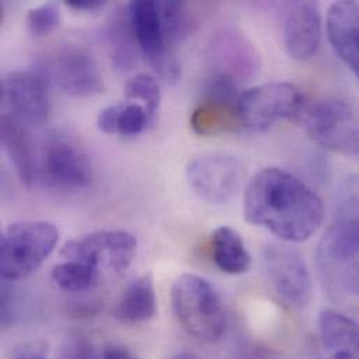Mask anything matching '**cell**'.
<instances>
[{"instance_id":"27","label":"cell","mask_w":359,"mask_h":359,"mask_svg":"<svg viewBox=\"0 0 359 359\" xmlns=\"http://www.w3.org/2000/svg\"><path fill=\"white\" fill-rule=\"evenodd\" d=\"M62 21V14L55 3H45L38 7L28 10L25 22L31 35L41 38L49 35L53 29L59 27Z\"/></svg>"},{"instance_id":"32","label":"cell","mask_w":359,"mask_h":359,"mask_svg":"<svg viewBox=\"0 0 359 359\" xmlns=\"http://www.w3.org/2000/svg\"><path fill=\"white\" fill-rule=\"evenodd\" d=\"M171 359H200L196 354L193 353H189V351H184V353H180L177 354L175 357H172Z\"/></svg>"},{"instance_id":"21","label":"cell","mask_w":359,"mask_h":359,"mask_svg":"<svg viewBox=\"0 0 359 359\" xmlns=\"http://www.w3.org/2000/svg\"><path fill=\"white\" fill-rule=\"evenodd\" d=\"M211 256L215 266L226 274H243L250 269L252 257L241 233L226 225L211 233Z\"/></svg>"},{"instance_id":"19","label":"cell","mask_w":359,"mask_h":359,"mask_svg":"<svg viewBox=\"0 0 359 359\" xmlns=\"http://www.w3.org/2000/svg\"><path fill=\"white\" fill-rule=\"evenodd\" d=\"M1 146L22 184L32 186L38 180V158L27 128L13 115L1 116Z\"/></svg>"},{"instance_id":"1","label":"cell","mask_w":359,"mask_h":359,"mask_svg":"<svg viewBox=\"0 0 359 359\" xmlns=\"http://www.w3.org/2000/svg\"><path fill=\"white\" fill-rule=\"evenodd\" d=\"M243 217L285 242H305L325 218L322 198L306 183L280 168L259 171L243 194Z\"/></svg>"},{"instance_id":"20","label":"cell","mask_w":359,"mask_h":359,"mask_svg":"<svg viewBox=\"0 0 359 359\" xmlns=\"http://www.w3.org/2000/svg\"><path fill=\"white\" fill-rule=\"evenodd\" d=\"M157 313V295L151 274L137 277L123 292L115 316L125 325H140L151 320Z\"/></svg>"},{"instance_id":"4","label":"cell","mask_w":359,"mask_h":359,"mask_svg":"<svg viewBox=\"0 0 359 359\" xmlns=\"http://www.w3.org/2000/svg\"><path fill=\"white\" fill-rule=\"evenodd\" d=\"M59 229L49 221H20L1 233L0 274L3 281H18L36 271L53 253Z\"/></svg>"},{"instance_id":"13","label":"cell","mask_w":359,"mask_h":359,"mask_svg":"<svg viewBox=\"0 0 359 359\" xmlns=\"http://www.w3.org/2000/svg\"><path fill=\"white\" fill-rule=\"evenodd\" d=\"M1 102L24 125L41 126L49 114L46 81L32 70H14L1 77Z\"/></svg>"},{"instance_id":"17","label":"cell","mask_w":359,"mask_h":359,"mask_svg":"<svg viewBox=\"0 0 359 359\" xmlns=\"http://www.w3.org/2000/svg\"><path fill=\"white\" fill-rule=\"evenodd\" d=\"M326 29L334 52L359 79V3H333L327 11Z\"/></svg>"},{"instance_id":"22","label":"cell","mask_w":359,"mask_h":359,"mask_svg":"<svg viewBox=\"0 0 359 359\" xmlns=\"http://www.w3.org/2000/svg\"><path fill=\"white\" fill-rule=\"evenodd\" d=\"M151 122L153 118L149 115L147 109L132 101L107 107L97 118V126L101 132L128 137L143 133Z\"/></svg>"},{"instance_id":"16","label":"cell","mask_w":359,"mask_h":359,"mask_svg":"<svg viewBox=\"0 0 359 359\" xmlns=\"http://www.w3.org/2000/svg\"><path fill=\"white\" fill-rule=\"evenodd\" d=\"M322 41V15L312 1L295 3L287 14L284 43L288 55L297 60L311 59Z\"/></svg>"},{"instance_id":"29","label":"cell","mask_w":359,"mask_h":359,"mask_svg":"<svg viewBox=\"0 0 359 359\" xmlns=\"http://www.w3.org/2000/svg\"><path fill=\"white\" fill-rule=\"evenodd\" d=\"M100 359H136L133 354L123 346H108L104 351Z\"/></svg>"},{"instance_id":"26","label":"cell","mask_w":359,"mask_h":359,"mask_svg":"<svg viewBox=\"0 0 359 359\" xmlns=\"http://www.w3.org/2000/svg\"><path fill=\"white\" fill-rule=\"evenodd\" d=\"M109 45H111V56L114 60L115 67L119 70H128L130 69L135 62V42L130 39L133 36L129 18L126 20L115 21L109 28Z\"/></svg>"},{"instance_id":"5","label":"cell","mask_w":359,"mask_h":359,"mask_svg":"<svg viewBox=\"0 0 359 359\" xmlns=\"http://www.w3.org/2000/svg\"><path fill=\"white\" fill-rule=\"evenodd\" d=\"M136 253L137 239L135 235L123 229H102L66 242L60 257L84 264L104 281L126 271Z\"/></svg>"},{"instance_id":"23","label":"cell","mask_w":359,"mask_h":359,"mask_svg":"<svg viewBox=\"0 0 359 359\" xmlns=\"http://www.w3.org/2000/svg\"><path fill=\"white\" fill-rule=\"evenodd\" d=\"M50 277L56 287L73 294L91 291L102 283L93 270L73 260H63L57 263L52 269Z\"/></svg>"},{"instance_id":"12","label":"cell","mask_w":359,"mask_h":359,"mask_svg":"<svg viewBox=\"0 0 359 359\" xmlns=\"http://www.w3.org/2000/svg\"><path fill=\"white\" fill-rule=\"evenodd\" d=\"M267 278L280 299L294 308L304 309L312 299V278L298 252L281 245H270L263 256Z\"/></svg>"},{"instance_id":"30","label":"cell","mask_w":359,"mask_h":359,"mask_svg":"<svg viewBox=\"0 0 359 359\" xmlns=\"http://www.w3.org/2000/svg\"><path fill=\"white\" fill-rule=\"evenodd\" d=\"M66 4L74 10L93 11V10L101 8L105 3L102 0H67Z\"/></svg>"},{"instance_id":"15","label":"cell","mask_w":359,"mask_h":359,"mask_svg":"<svg viewBox=\"0 0 359 359\" xmlns=\"http://www.w3.org/2000/svg\"><path fill=\"white\" fill-rule=\"evenodd\" d=\"M46 73L62 91L72 97H93L104 88L95 59L83 48L67 46L57 50L50 57Z\"/></svg>"},{"instance_id":"14","label":"cell","mask_w":359,"mask_h":359,"mask_svg":"<svg viewBox=\"0 0 359 359\" xmlns=\"http://www.w3.org/2000/svg\"><path fill=\"white\" fill-rule=\"evenodd\" d=\"M235 84L208 77L204 97L191 114L190 125L197 135L217 136L231 133L242 128L238 114V98Z\"/></svg>"},{"instance_id":"10","label":"cell","mask_w":359,"mask_h":359,"mask_svg":"<svg viewBox=\"0 0 359 359\" xmlns=\"http://www.w3.org/2000/svg\"><path fill=\"white\" fill-rule=\"evenodd\" d=\"M38 178L52 187L81 190L91 184L93 168L86 151L74 140L63 135H53L41 151Z\"/></svg>"},{"instance_id":"8","label":"cell","mask_w":359,"mask_h":359,"mask_svg":"<svg viewBox=\"0 0 359 359\" xmlns=\"http://www.w3.org/2000/svg\"><path fill=\"white\" fill-rule=\"evenodd\" d=\"M128 18L136 45L167 84L178 81L180 66L168 45L158 1L137 0L128 6Z\"/></svg>"},{"instance_id":"25","label":"cell","mask_w":359,"mask_h":359,"mask_svg":"<svg viewBox=\"0 0 359 359\" xmlns=\"http://www.w3.org/2000/svg\"><path fill=\"white\" fill-rule=\"evenodd\" d=\"M163 28L168 45L172 48L190 29V14L184 1H158Z\"/></svg>"},{"instance_id":"6","label":"cell","mask_w":359,"mask_h":359,"mask_svg":"<svg viewBox=\"0 0 359 359\" xmlns=\"http://www.w3.org/2000/svg\"><path fill=\"white\" fill-rule=\"evenodd\" d=\"M301 108V91L295 86L281 81L252 87L238 98L242 128L256 133L270 130L278 122L297 115Z\"/></svg>"},{"instance_id":"9","label":"cell","mask_w":359,"mask_h":359,"mask_svg":"<svg viewBox=\"0 0 359 359\" xmlns=\"http://www.w3.org/2000/svg\"><path fill=\"white\" fill-rule=\"evenodd\" d=\"M205 66L208 77L221 79L235 86L256 77L260 70V56L255 45L241 31L226 27L215 32L207 43Z\"/></svg>"},{"instance_id":"28","label":"cell","mask_w":359,"mask_h":359,"mask_svg":"<svg viewBox=\"0 0 359 359\" xmlns=\"http://www.w3.org/2000/svg\"><path fill=\"white\" fill-rule=\"evenodd\" d=\"M60 359H97V355L93 344L86 339L74 337L63 346Z\"/></svg>"},{"instance_id":"24","label":"cell","mask_w":359,"mask_h":359,"mask_svg":"<svg viewBox=\"0 0 359 359\" xmlns=\"http://www.w3.org/2000/svg\"><path fill=\"white\" fill-rule=\"evenodd\" d=\"M123 91L129 101L143 105L154 119L161 102L160 84L154 76L149 73H137L126 81Z\"/></svg>"},{"instance_id":"11","label":"cell","mask_w":359,"mask_h":359,"mask_svg":"<svg viewBox=\"0 0 359 359\" xmlns=\"http://www.w3.org/2000/svg\"><path fill=\"white\" fill-rule=\"evenodd\" d=\"M243 177L241 163L225 153H205L194 157L186 167L190 189L211 204L226 203L239 189Z\"/></svg>"},{"instance_id":"31","label":"cell","mask_w":359,"mask_h":359,"mask_svg":"<svg viewBox=\"0 0 359 359\" xmlns=\"http://www.w3.org/2000/svg\"><path fill=\"white\" fill-rule=\"evenodd\" d=\"M15 359H45L42 355L36 354V353H22L20 354Z\"/></svg>"},{"instance_id":"3","label":"cell","mask_w":359,"mask_h":359,"mask_svg":"<svg viewBox=\"0 0 359 359\" xmlns=\"http://www.w3.org/2000/svg\"><path fill=\"white\" fill-rule=\"evenodd\" d=\"M180 326L201 343H217L226 332V311L218 291L196 274L180 276L171 291Z\"/></svg>"},{"instance_id":"2","label":"cell","mask_w":359,"mask_h":359,"mask_svg":"<svg viewBox=\"0 0 359 359\" xmlns=\"http://www.w3.org/2000/svg\"><path fill=\"white\" fill-rule=\"evenodd\" d=\"M316 264L330 292L359 297V180L347 184L339 212L319 242Z\"/></svg>"},{"instance_id":"18","label":"cell","mask_w":359,"mask_h":359,"mask_svg":"<svg viewBox=\"0 0 359 359\" xmlns=\"http://www.w3.org/2000/svg\"><path fill=\"white\" fill-rule=\"evenodd\" d=\"M319 359H359V323L326 309L318 319Z\"/></svg>"},{"instance_id":"7","label":"cell","mask_w":359,"mask_h":359,"mask_svg":"<svg viewBox=\"0 0 359 359\" xmlns=\"http://www.w3.org/2000/svg\"><path fill=\"white\" fill-rule=\"evenodd\" d=\"M302 121L306 133L319 146L341 154H359V121L347 102L318 101L305 109Z\"/></svg>"}]
</instances>
